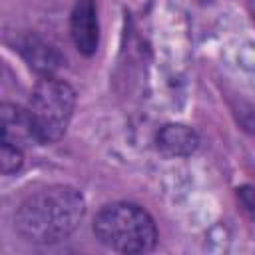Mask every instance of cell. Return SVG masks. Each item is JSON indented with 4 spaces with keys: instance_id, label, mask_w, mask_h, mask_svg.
I'll list each match as a JSON object with an SVG mask.
<instances>
[{
    "instance_id": "cell-1",
    "label": "cell",
    "mask_w": 255,
    "mask_h": 255,
    "mask_svg": "<svg viewBox=\"0 0 255 255\" xmlns=\"http://www.w3.org/2000/svg\"><path fill=\"white\" fill-rule=\"evenodd\" d=\"M86 211L84 197L68 185H50L26 195L14 215L16 231L32 243H58L74 233Z\"/></svg>"
},
{
    "instance_id": "cell-2",
    "label": "cell",
    "mask_w": 255,
    "mask_h": 255,
    "mask_svg": "<svg viewBox=\"0 0 255 255\" xmlns=\"http://www.w3.org/2000/svg\"><path fill=\"white\" fill-rule=\"evenodd\" d=\"M94 233L106 247L120 253H145L153 249L157 231L151 215L135 203H112L94 219Z\"/></svg>"
},
{
    "instance_id": "cell-3",
    "label": "cell",
    "mask_w": 255,
    "mask_h": 255,
    "mask_svg": "<svg viewBox=\"0 0 255 255\" xmlns=\"http://www.w3.org/2000/svg\"><path fill=\"white\" fill-rule=\"evenodd\" d=\"M76 104V94L66 82L44 76L32 90L28 100V116L38 143L58 141L70 124Z\"/></svg>"
},
{
    "instance_id": "cell-4",
    "label": "cell",
    "mask_w": 255,
    "mask_h": 255,
    "mask_svg": "<svg viewBox=\"0 0 255 255\" xmlns=\"http://www.w3.org/2000/svg\"><path fill=\"white\" fill-rule=\"evenodd\" d=\"M70 34L78 52L92 56L98 50V14L94 0H76L70 14Z\"/></svg>"
},
{
    "instance_id": "cell-5",
    "label": "cell",
    "mask_w": 255,
    "mask_h": 255,
    "mask_svg": "<svg viewBox=\"0 0 255 255\" xmlns=\"http://www.w3.org/2000/svg\"><path fill=\"white\" fill-rule=\"evenodd\" d=\"M0 120H2V141L14 143L18 147H24L28 143H38L26 108H18L14 104H2Z\"/></svg>"
},
{
    "instance_id": "cell-6",
    "label": "cell",
    "mask_w": 255,
    "mask_h": 255,
    "mask_svg": "<svg viewBox=\"0 0 255 255\" xmlns=\"http://www.w3.org/2000/svg\"><path fill=\"white\" fill-rule=\"evenodd\" d=\"M157 145L163 153L183 157L195 151L197 147V135L191 128L181 126V124H169L159 129L157 133Z\"/></svg>"
},
{
    "instance_id": "cell-7",
    "label": "cell",
    "mask_w": 255,
    "mask_h": 255,
    "mask_svg": "<svg viewBox=\"0 0 255 255\" xmlns=\"http://www.w3.org/2000/svg\"><path fill=\"white\" fill-rule=\"evenodd\" d=\"M22 54L28 64L44 76H52V72L62 64V56L58 54V50L40 38H28L22 46Z\"/></svg>"
},
{
    "instance_id": "cell-8",
    "label": "cell",
    "mask_w": 255,
    "mask_h": 255,
    "mask_svg": "<svg viewBox=\"0 0 255 255\" xmlns=\"http://www.w3.org/2000/svg\"><path fill=\"white\" fill-rule=\"evenodd\" d=\"M24 163V155H22V147L14 145V143H8V141H2V147H0V169L4 175H10L14 171H18Z\"/></svg>"
},
{
    "instance_id": "cell-9",
    "label": "cell",
    "mask_w": 255,
    "mask_h": 255,
    "mask_svg": "<svg viewBox=\"0 0 255 255\" xmlns=\"http://www.w3.org/2000/svg\"><path fill=\"white\" fill-rule=\"evenodd\" d=\"M239 199H241L243 207L255 215V187H243L239 191Z\"/></svg>"
}]
</instances>
